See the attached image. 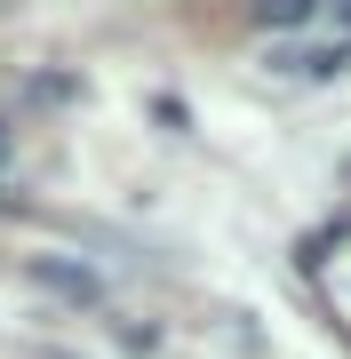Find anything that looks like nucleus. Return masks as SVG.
I'll return each instance as SVG.
<instances>
[{"label":"nucleus","mask_w":351,"mask_h":359,"mask_svg":"<svg viewBox=\"0 0 351 359\" xmlns=\"http://www.w3.org/2000/svg\"><path fill=\"white\" fill-rule=\"evenodd\" d=\"M312 271H319V295H327V311H336V320L351 327V231H336V248H327V256H319Z\"/></svg>","instance_id":"nucleus-2"},{"label":"nucleus","mask_w":351,"mask_h":359,"mask_svg":"<svg viewBox=\"0 0 351 359\" xmlns=\"http://www.w3.org/2000/svg\"><path fill=\"white\" fill-rule=\"evenodd\" d=\"M336 16H343V25H351V0H336Z\"/></svg>","instance_id":"nucleus-5"},{"label":"nucleus","mask_w":351,"mask_h":359,"mask_svg":"<svg viewBox=\"0 0 351 359\" xmlns=\"http://www.w3.org/2000/svg\"><path fill=\"white\" fill-rule=\"evenodd\" d=\"M287 72H303V80H327V72H351V48H312V56H287Z\"/></svg>","instance_id":"nucleus-4"},{"label":"nucleus","mask_w":351,"mask_h":359,"mask_svg":"<svg viewBox=\"0 0 351 359\" xmlns=\"http://www.w3.org/2000/svg\"><path fill=\"white\" fill-rule=\"evenodd\" d=\"M247 16H256L263 32H296V25L319 16V0H247Z\"/></svg>","instance_id":"nucleus-3"},{"label":"nucleus","mask_w":351,"mask_h":359,"mask_svg":"<svg viewBox=\"0 0 351 359\" xmlns=\"http://www.w3.org/2000/svg\"><path fill=\"white\" fill-rule=\"evenodd\" d=\"M0 160H8V128H0Z\"/></svg>","instance_id":"nucleus-6"},{"label":"nucleus","mask_w":351,"mask_h":359,"mask_svg":"<svg viewBox=\"0 0 351 359\" xmlns=\"http://www.w3.org/2000/svg\"><path fill=\"white\" fill-rule=\"evenodd\" d=\"M25 271H32L48 295H64V304H96V295H104V280H96L88 264H72V256H32Z\"/></svg>","instance_id":"nucleus-1"}]
</instances>
